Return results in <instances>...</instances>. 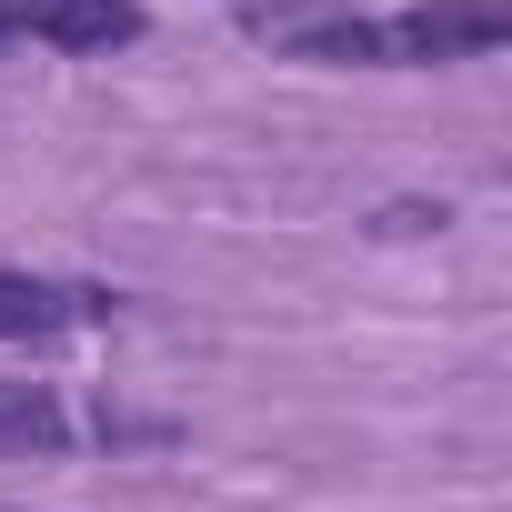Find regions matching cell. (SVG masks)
<instances>
[{
  "instance_id": "7a4b0ae2",
  "label": "cell",
  "mask_w": 512,
  "mask_h": 512,
  "mask_svg": "<svg viewBox=\"0 0 512 512\" xmlns=\"http://www.w3.org/2000/svg\"><path fill=\"white\" fill-rule=\"evenodd\" d=\"M101 322H121L111 282H61V272L0 262V342H71V332H101Z\"/></svg>"
},
{
  "instance_id": "5b68a950",
  "label": "cell",
  "mask_w": 512,
  "mask_h": 512,
  "mask_svg": "<svg viewBox=\"0 0 512 512\" xmlns=\"http://www.w3.org/2000/svg\"><path fill=\"white\" fill-rule=\"evenodd\" d=\"M241 11H251V21H272V11H282V0H241Z\"/></svg>"
},
{
  "instance_id": "6da1fadb",
  "label": "cell",
  "mask_w": 512,
  "mask_h": 512,
  "mask_svg": "<svg viewBox=\"0 0 512 512\" xmlns=\"http://www.w3.org/2000/svg\"><path fill=\"white\" fill-rule=\"evenodd\" d=\"M262 31L282 61H312V71H452V61L502 51L512 11L502 0H422V11H392V21L332 11V21H262Z\"/></svg>"
},
{
  "instance_id": "277c9868",
  "label": "cell",
  "mask_w": 512,
  "mask_h": 512,
  "mask_svg": "<svg viewBox=\"0 0 512 512\" xmlns=\"http://www.w3.org/2000/svg\"><path fill=\"white\" fill-rule=\"evenodd\" d=\"M81 422L61 412L51 382H0V452H71Z\"/></svg>"
},
{
  "instance_id": "3957f363",
  "label": "cell",
  "mask_w": 512,
  "mask_h": 512,
  "mask_svg": "<svg viewBox=\"0 0 512 512\" xmlns=\"http://www.w3.org/2000/svg\"><path fill=\"white\" fill-rule=\"evenodd\" d=\"M141 31H151L141 0H0V41H41V51H121Z\"/></svg>"
}]
</instances>
